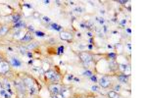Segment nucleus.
Returning a JSON list of instances; mask_svg holds the SVG:
<instances>
[{"mask_svg": "<svg viewBox=\"0 0 147 98\" xmlns=\"http://www.w3.org/2000/svg\"><path fill=\"white\" fill-rule=\"evenodd\" d=\"M79 57H80L81 61L83 62L85 64H88L92 61L93 56L90 54V53L86 52V51H81V52L79 53Z\"/></svg>", "mask_w": 147, "mask_h": 98, "instance_id": "nucleus-1", "label": "nucleus"}, {"mask_svg": "<svg viewBox=\"0 0 147 98\" xmlns=\"http://www.w3.org/2000/svg\"><path fill=\"white\" fill-rule=\"evenodd\" d=\"M13 22L14 23H18V22H20V15H18V14H17V15H14L13 16Z\"/></svg>", "mask_w": 147, "mask_h": 98, "instance_id": "nucleus-21", "label": "nucleus"}, {"mask_svg": "<svg viewBox=\"0 0 147 98\" xmlns=\"http://www.w3.org/2000/svg\"><path fill=\"white\" fill-rule=\"evenodd\" d=\"M1 85H2V88H3V89H11V85L7 79H5L4 81H2Z\"/></svg>", "mask_w": 147, "mask_h": 98, "instance_id": "nucleus-12", "label": "nucleus"}, {"mask_svg": "<svg viewBox=\"0 0 147 98\" xmlns=\"http://www.w3.org/2000/svg\"><path fill=\"white\" fill-rule=\"evenodd\" d=\"M61 94H62L65 98H69V97H70V90L68 89V88L64 87V86H62Z\"/></svg>", "mask_w": 147, "mask_h": 98, "instance_id": "nucleus-15", "label": "nucleus"}, {"mask_svg": "<svg viewBox=\"0 0 147 98\" xmlns=\"http://www.w3.org/2000/svg\"><path fill=\"white\" fill-rule=\"evenodd\" d=\"M118 80L122 83H127L128 80H129V76H127V75H121V76L118 77Z\"/></svg>", "mask_w": 147, "mask_h": 98, "instance_id": "nucleus-13", "label": "nucleus"}, {"mask_svg": "<svg viewBox=\"0 0 147 98\" xmlns=\"http://www.w3.org/2000/svg\"><path fill=\"white\" fill-rule=\"evenodd\" d=\"M11 70L10 64L6 61H1L0 62V75H6L9 73Z\"/></svg>", "mask_w": 147, "mask_h": 98, "instance_id": "nucleus-5", "label": "nucleus"}, {"mask_svg": "<svg viewBox=\"0 0 147 98\" xmlns=\"http://www.w3.org/2000/svg\"><path fill=\"white\" fill-rule=\"evenodd\" d=\"M83 75L86 76V77H89V78H91V77H92V73L90 71H88V70H87V71H85V73H83Z\"/></svg>", "mask_w": 147, "mask_h": 98, "instance_id": "nucleus-25", "label": "nucleus"}, {"mask_svg": "<svg viewBox=\"0 0 147 98\" xmlns=\"http://www.w3.org/2000/svg\"><path fill=\"white\" fill-rule=\"evenodd\" d=\"M11 61H12L14 66H16V67H20L21 66V62L19 61L17 58H12V59H11Z\"/></svg>", "mask_w": 147, "mask_h": 98, "instance_id": "nucleus-19", "label": "nucleus"}, {"mask_svg": "<svg viewBox=\"0 0 147 98\" xmlns=\"http://www.w3.org/2000/svg\"><path fill=\"white\" fill-rule=\"evenodd\" d=\"M34 16L36 18H39V14H37L36 12H34Z\"/></svg>", "mask_w": 147, "mask_h": 98, "instance_id": "nucleus-29", "label": "nucleus"}, {"mask_svg": "<svg viewBox=\"0 0 147 98\" xmlns=\"http://www.w3.org/2000/svg\"><path fill=\"white\" fill-rule=\"evenodd\" d=\"M21 80L23 81V83H25L27 89H31V88L34 87V81L32 77L30 76H24L23 78H21Z\"/></svg>", "mask_w": 147, "mask_h": 98, "instance_id": "nucleus-3", "label": "nucleus"}, {"mask_svg": "<svg viewBox=\"0 0 147 98\" xmlns=\"http://www.w3.org/2000/svg\"><path fill=\"white\" fill-rule=\"evenodd\" d=\"M32 73H34L36 75H42V74H44V72L41 67H32Z\"/></svg>", "mask_w": 147, "mask_h": 98, "instance_id": "nucleus-11", "label": "nucleus"}, {"mask_svg": "<svg viewBox=\"0 0 147 98\" xmlns=\"http://www.w3.org/2000/svg\"><path fill=\"white\" fill-rule=\"evenodd\" d=\"M52 28L54 30H57V31H61V30H62V27H60V26H58V25H56V24H53Z\"/></svg>", "mask_w": 147, "mask_h": 98, "instance_id": "nucleus-24", "label": "nucleus"}, {"mask_svg": "<svg viewBox=\"0 0 147 98\" xmlns=\"http://www.w3.org/2000/svg\"><path fill=\"white\" fill-rule=\"evenodd\" d=\"M51 98H65V97L63 96L61 93H59V94H57V95H52V97Z\"/></svg>", "mask_w": 147, "mask_h": 98, "instance_id": "nucleus-26", "label": "nucleus"}, {"mask_svg": "<svg viewBox=\"0 0 147 98\" xmlns=\"http://www.w3.org/2000/svg\"><path fill=\"white\" fill-rule=\"evenodd\" d=\"M32 39V34H30V32H27V34H25V36L22 38V41H24V42H31Z\"/></svg>", "mask_w": 147, "mask_h": 98, "instance_id": "nucleus-14", "label": "nucleus"}, {"mask_svg": "<svg viewBox=\"0 0 147 98\" xmlns=\"http://www.w3.org/2000/svg\"><path fill=\"white\" fill-rule=\"evenodd\" d=\"M108 96L109 98H119L118 93L116 91H114V90H110V91L108 92Z\"/></svg>", "mask_w": 147, "mask_h": 98, "instance_id": "nucleus-17", "label": "nucleus"}, {"mask_svg": "<svg viewBox=\"0 0 147 98\" xmlns=\"http://www.w3.org/2000/svg\"><path fill=\"white\" fill-rule=\"evenodd\" d=\"M37 46V44H36V42H34V43H31V44H29L28 45V47H27V49H34Z\"/></svg>", "mask_w": 147, "mask_h": 98, "instance_id": "nucleus-22", "label": "nucleus"}, {"mask_svg": "<svg viewBox=\"0 0 147 98\" xmlns=\"http://www.w3.org/2000/svg\"><path fill=\"white\" fill-rule=\"evenodd\" d=\"M56 75H57V73H56L55 71H53V70H49V71L45 72L44 73V77H45L46 80H49V81H52L53 79L56 77Z\"/></svg>", "mask_w": 147, "mask_h": 98, "instance_id": "nucleus-9", "label": "nucleus"}, {"mask_svg": "<svg viewBox=\"0 0 147 98\" xmlns=\"http://www.w3.org/2000/svg\"><path fill=\"white\" fill-rule=\"evenodd\" d=\"M98 83H99V85L101 86L102 88H107V87H109V86H110L111 81L108 78H106V77H102L101 79H99Z\"/></svg>", "mask_w": 147, "mask_h": 98, "instance_id": "nucleus-6", "label": "nucleus"}, {"mask_svg": "<svg viewBox=\"0 0 147 98\" xmlns=\"http://www.w3.org/2000/svg\"><path fill=\"white\" fill-rule=\"evenodd\" d=\"M91 80H92V81H96V78L92 76V77H91Z\"/></svg>", "mask_w": 147, "mask_h": 98, "instance_id": "nucleus-30", "label": "nucleus"}, {"mask_svg": "<svg viewBox=\"0 0 147 98\" xmlns=\"http://www.w3.org/2000/svg\"><path fill=\"white\" fill-rule=\"evenodd\" d=\"M41 18H42V20H43V22H44V23H50V22H51L50 18L46 17V16H42Z\"/></svg>", "mask_w": 147, "mask_h": 98, "instance_id": "nucleus-23", "label": "nucleus"}, {"mask_svg": "<svg viewBox=\"0 0 147 98\" xmlns=\"http://www.w3.org/2000/svg\"><path fill=\"white\" fill-rule=\"evenodd\" d=\"M2 61V58H1V56H0V62H1Z\"/></svg>", "mask_w": 147, "mask_h": 98, "instance_id": "nucleus-31", "label": "nucleus"}, {"mask_svg": "<svg viewBox=\"0 0 147 98\" xmlns=\"http://www.w3.org/2000/svg\"><path fill=\"white\" fill-rule=\"evenodd\" d=\"M42 70H43V72L45 73V72H47L50 70V64H49L48 62H43V65H42Z\"/></svg>", "mask_w": 147, "mask_h": 98, "instance_id": "nucleus-16", "label": "nucleus"}, {"mask_svg": "<svg viewBox=\"0 0 147 98\" xmlns=\"http://www.w3.org/2000/svg\"><path fill=\"white\" fill-rule=\"evenodd\" d=\"M27 34L26 32V31H24V30H20V31H16V32L14 34L13 37L15 39H19V40H22V38L25 36V34Z\"/></svg>", "mask_w": 147, "mask_h": 98, "instance_id": "nucleus-10", "label": "nucleus"}, {"mask_svg": "<svg viewBox=\"0 0 147 98\" xmlns=\"http://www.w3.org/2000/svg\"><path fill=\"white\" fill-rule=\"evenodd\" d=\"M14 85H15L16 89L18 90V92L25 93L27 91V87H26L25 83H23V81L21 80V79H17V80L14 81Z\"/></svg>", "mask_w": 147, "mask_h": 98, "instance_id": "nucleus-4", "label": "nucleus"}, {"mask_svg": "<svg viewBox=\"0 0 147 98\" xmlns=\"http://www.w3.org/2000/svg\"><path fill=\"white\" fill-rule=\"evenodd\" d=\"M120 89H121L120 85H116V86H115V90H114V91H116V90H118V91H119Z\"/></svg>", "mask_w": 147, "mask_h": 98, "instance_id": "nucleus-28", "label": "nucleus"}, {"mask_svg": "<svg viewBox=\"0 0 147 98\" xmlns=\"http://www.w3.org/2000/svg\"><path fill=\"white\" fill-rule=\"evenodd\" d=\"M7 32H8V28L7 27L4 26V27L0 28V34H1V36H5Z\"/></svg>", "mask_w": 147, "mask_h": 98, "instance_id": "nucleus-18", "label": "nucleus"}, {"mask_svg": "<svg viewBox=\"0 0 147 98\" xmlns=\"http://www.w3.org/2000/svg\"><path fill=\"white\" fill-rule=\"evenodd\" d=\"M48 89L52 95H57L59 93H61L62 85H59V83H50L48 85Z\"/></svg>", "mask_w": 147, "mask_h": 98, "instance_id": "nucleus-2", "label": "nucleus"}, {"mask_svg": "<svg viewBox=\"0 0 147 98\" xmlns=\"http://www.w3.org/2000/svg\"><path fill=\"white\" fill-rule=\"evenodd\" d=\"M74 12H76L78 14H81V13L85 12V9H83V7H77V8L74 9Z\"/></svg>", "mask_w": 147, "mask_h": 98, "instance_id": "nucleus-20", "label": "nucleus"}, {"mask_svg": "<svg viewBox=\"0 0 147 98\" xmlns=\"http://www.w3.org/2000/svg\"><path fill=\"white\" fill-rule=\"evenodd\" d=\"M91 90H92V91H97V90H98V86H96V85L91 86Z\"/></svg>", "mask_w": 147, "mask_h": 98, "instance_id": "nucleus-27", "label": "nucleus"}, {"mask_svg": "<svg viewBox=\"0 0 147 98\" xmlns=\"http://www.w3.org/2000/svg\"><path fill=\"white\" fill-rule=\"evenodd\" d=\"M0 96H1V98H12L13 97L12 89H3L2 88L0 90Z\"/></svg>", "mask_w": 147, "mask_h": 98, "instance_id": "nucleus-7", "label": "nucleus"}, {"mask_svg": "<svg viewBox=\"0 0 147 98\" xmlns=\"http://www.w3.org/2000/svg\"><path fill=\"white\" fill-rule=\"evenodd\" d=\"M60 37L63 40H66V41H71L73 39V34L69 32H61L60 34Z\"/></svg>", "mask_w": 147, "mask_h": 98, "instance_id": "nucleus-8", "label": "nucleus"}]
</instances>
